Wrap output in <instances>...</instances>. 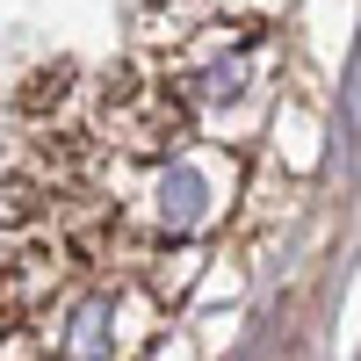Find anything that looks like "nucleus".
Returning a JSON list of instances; mask_svg holds the SVG:
<instances>
[{"label": "nucleus", "instance_id": "1", "mask_svg": "<svg viewBox=\"0 0 361 361\" xmlns=\"http://www.w3.org/2000/svg\"><path fill=\"white\" fill-rule=\"evenodd\" d=\"M102 130L116 137V152L130 159H166L188 137V102L173 80H137V73H109L102 87Z\"/></svg>", "mask_w": 361, "mask_h": 361}]
</instances>
